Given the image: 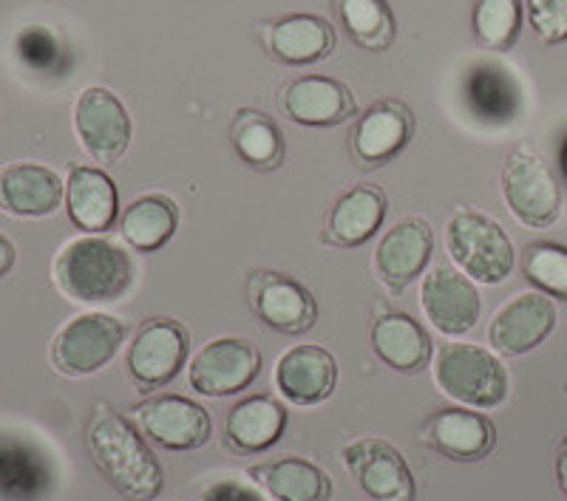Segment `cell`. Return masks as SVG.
Listing matches in <instances>:
<instances>
[{
    "label": "cell",
    "instance_id": "30bf717a",
    "mask_svg": "<svg viewBox=\"0 0 567 501\" xmlns=\"http://www.w3.org/2000/svg\"><path fill=\"white\" fill-rule=\"evenodd\" d=\"M142 437L165 450H199L210 442L213 419L205 405L182 394H159L134 405Z\"/></svg>",
    "mask_w": 567,
    "mask_h": 501
},
{
    "label": "cell",
    "instance_id": "4dcf8cb0",
    "mask_svg": "<svg viewBox=\"0 0 567 501\" xmlns=\"http://www.w3.org/2000/svg\"><path fill=\"white\" fill-rule=\"evenodd\" d=\"M341 23L354 45L367 52H386L394 43V14L386 0H336Z\"/></svg>",
    "mask_w": 567,
    "mask_h": 501
},
{
    "label": "cell",
    "instance_id": "d6a6232c",
    "mask_svg": "<svg viewBox=\"0 0 567 501\" xmlns=\"http://www.w3.org/2000/svg\"><path fill=\"white\" fill-rule=\"evenodd\" d=\"M525 278L548 298L567 301V247L536 241L525 247Z\"/></svg>",
    "mask_w": 567,
    "mask_h": 501
},
{
    "label": "cell",
    "instance_id": "2e32d148",
    "mask_svg": "<svg viewBox=\"0 0 567 501\" xmlns=\"http://www.w3.org/2000/svg\"><path fill=\"white\" fill-rule=\"evenodd\" d=\"M425 448L452 462H483L496 448V425L477 408H440L420 428Z\"/></svg>",
    "mask_w": 567,
    "mask_h": 501
},
{
    "label": "cell",
    "instance_id": "52a82bcc",
    "mask_svg": "<svg viewBox=\"0 0 567 501\" xmlns=\"http://www.w3.org/2000/svg\"><path fill=\"white\" fill-rule=\"evenodd\" d=\"M74 134L80 148L97 165H114L128 150L134 123L114 91L105 85H89L74 100Z\"/></svg>",
    "mask_w": 567,
    "mask_h": 501
},
{
    "label": "cell",
    "instance_id": "836d02e7",
    "mask_svg": "<svg viewBox=\"0 0 567 501\" xmlns=\"http://www.w3.org/2000/svg\"><path fill=\"white\" fill-rule=\"evenodd\" d=\"M20 63L34 71H58L65 63V45L49 27H29L14 40Z\"/></svg>",
    "mask_w": 567,
    "mask_h": 501
},
{
    "label": "cell",
    "instance_id": "7402d4cb",
    "mask_svg": "<svg viewBox=\"0 0 567 501\" xmlns=\"http://www.w3.org/2000/svg\"><path fill=\"white\" fill-rule=\"evenodd\" d=\"M386 212V194L378 185L361 181V185L349 187L347 194L332 205L321 241L329 247H341V250L363 247L374 232L381 230Z\"/></svg>",
    "mask_w": 567,
    "mask_h": 501
},
{
    "label": "cell",
    "instance_id": "cb8c5ba5",
    "mask_svg": "<svg viewBox=\"0 0 567 501\" xmlns=\"http://www.w3.org/2000/svg\"><path fill=\"white\" fill-rule=\"evenodd\" d=\"M369 341H372L378 361L386 363L392 372L420 374L434 361L429 332L412 315H403V312H383V315L374 317L372 328H369Z\"/></svg>",
    "mask_w": 567,
    "mask_h": 501
},
{
    "label": "cell",
    "instance_id": "484cf974",
    "mask_svg": "<svg viewBox=\"0 0 567 501\" xmlns=\"http://www.w3.org/2000/svg\"><path fill=\"white\" fill-rule=\"evenodd\" d=\"M287 428V408L270 394H256L230 408L225 419V442L236 453L256 457L270 450Z\"/></svg>",
    "mask_w": 567,
    "mask_h": 501
},
{
    "label": "cell",
    "instance_id": "f35d334b",
    "mask_svg": "<svg viewBox=\"0 0 567 501\" xmlns=\"http://www.w3.org/2000/svg\"><path fill=\"white\" fill-rule=\"evenodd\" d=\"M559 165H561V170H565V176H567V139L561 142V150H559Z\"/></svg>",
    "mask_w": 567,
    "mask_h": 501
},
{
    "label": "cell",
    "instance_id": "5bb4252c",
    "mask_svg": "<svg viewBox=\"0 0 567 501\" xmlns=\"http://www.w3.org/2000/svg\"><path fill=\"white\" fill-rule=\"evenodd\" d=\"M559 312L545 292H519L496 309L488 326V343L499 357H523L554 334Z\"/></svg>",
    "mask_w": 567,
    "mask_h": 501
},
{
    "label": "cell",
    "instance_id": "f1b7e54d",
    "mask_svg": "<svg viewBox=\"0 0 567 501\" xmlns=\"http://www.w3.org/2000/svg\"><path fill=\"white\" fill-rule=\"evenodd\" d=\"M233 150L258 174H272L284 165V134L272 116L256 108H239L230 123Z\"/></svg>",
    "mask_w": 567,
    "mask_h": 501
},
{
    "label": "cell",
    "instance_id": "9c48e42d",
    "mask_svg": "<svg viewBox=\"0 0 567 501\" xmlns=\"http://www.w3.org/2000/svg\"><path fill=\"white\" fill-rule=\"evenodd\" d=\"M420 306L434 328L445 337H463L483 315V295L460 267L437 261L420 283Z\"/></svg>",
    "mask_w": 567,
    "mask_h": 501
},
{
    "label": "cell",
    "instance_id": "9a60e30c",
    "mask_svg": "<svg viewBox=\"0 0 567 501\" xmlns=\"http://www.w3.org/2000/svg\"><path fill=\"white\" fill-rule=\"evenodd\" d=\"M434 255V230L432 225L420 216H406L386 236L374 250L372 267L378 281L386 286L392 295H400L414 278L425 275Z\"/></svg>",
    "mask_w": 567,
    "mask_h": 501
},
{
    "label": "cell",
    "instance_id": "7c38bea8",
    "mask_svg": "<svg viewBox=\"0 0 567 501\" xmlns=\"http://www.w3.org/2000/svg\"><path fill=\"white\" fill-rule=\"evenodd\" d=\"M343 465L372 501H417L412 468L392 442L361 437L343 448Z\"/></svg>",
    "mask_w": 567,
    "mask_h": 501
},
{
    "label": "cell",
    "instance_id": "4316f807",
    "mask_svg": "<svg viewBox=\"0 0 567 501\" xmlns=\"http://www.w3.org/2000/svg\"><path fill=\"white\" fill-rule=\"evenodd\" d=\"M267 49L272 58L287 65L321 63L336 49V29L321 14H287L267 29Z\"/></svg>",
    "mask_w": 567,
    "mask_h": 501
},
{
    "label": "cell",
    "instance_id": "1f68e13d",
    "mask_svg": "<svg viewBox=\"0 0 567 501\" xmlns=\"http://www.w3.org/2000/svg\"><path fill=\"white\" fill-rule=\"evenodd\" d=\"M525 0H474L471 29L488 52H508L523 34Z\"/></svg>",
    "mask_w": 567,
    "mask_h": 501
},
{
    "label": "cell",
    "instance_id": "7a4b0ae2",
    "mask_svg": "<svg viewBox=\"0 0 567 501\" xmlns=\"http://www.w3.org/2000/svg\"><path fill=\"white\" fill-rule=\"evenodd\" d=\"M54 286L69 301H120L134 283V261L120 244L103 236H78L65 241L52 264Z\"/></svg>",
    "mask_w": 567,
    "mask_h": 501
},
{
    "label": "cell",
    "instance_id": "8fae6325",
    "mask_svg": "<svg viewBox=\"0 0 567 501\" xmlns=\"http://www.w3.org/2000/svg\"><path fill=\"white\" fill-rule=\"evenodd\" d=\"M261 352L245 337H216L194 354L187 383L202 397H233L256 383Z\"/></svg>",
    "mask_w": 567,
    "mask_h": 501
},
{
    "label": "cell",
    "instance_id": "277c9868",
    "mask_svg": "<svg viewBox=\"0 0 567 501\" xmlns=\"http://www.w3.org/2000/svg\"><path fill=\"white\" fill-rule=\"evenodd\" d=\"M445 250L471 281L496 286L514 272L516 252L499 221L480 210H457L445 225Z\"/></svg>",
    "mask_w": 567,
    "mask_h": 501
},
{
    "label": "cell",
    "instance_id": "d4e9b609",
    "mask_svg": "<svg viewBox=\"0 0 567 501\" xmlns=\"http://www.w3.org/2000/svg\"><path fill=\"white\" fill-rule=\"evenodd\" d=\"M252 484L265 490L272 501H329L332 479L318 462L296 453L267 459L247 470Z\"/></svg>",
    "mask_w": 567,
    "mask_h": 501
},
{
    "label": "cell",
    "instance_id": "8992f818",
    "mask_svg": "<svg viewBox=\"0 0 567 501\" xmlns=\"http://www.w3.org/2000/svg\"><path fill=\"white\" fill-rule=\"evenodd\" d=\"M503 199L528 230H548L561 216V190L554 170L528 148L511 150L503 165Z\"/></svg>",
    "mask_w": 567,
    "mask_h": 501
},
{
    "label": "cell",
    "instance_id": "d6986e66",
    "mask_svg": "<svg viewBox=\"0 0 567 501\" xmlns=\"http://www.w3.org/2000/svg\"><path fill=\"white\" fill-rule=\"evenodd\" d=\"M338 361L318 343H298L276 363V388L290 405L312 408L336 394Z\"/></svg>",
    "mask_w": 567,
    "mask_h": 501
},
{
    "label": "cell",
    "instance_id": "d590c367",
    "mask_svg": "<svg viewBox=\"0 0 567 501\" xmlns=\"http://www.w3.org/2000/svg\"><path fill=\"white\" fill-rule=\"evenodd\" d=\"M202 501H267L265 495L258 493L252 484L236 482V479H221V482H213L205 490Z\"/></svg>",
    "mask_w": 567,
    "mask_h": 501
},
{
    "label": "cell",
    "instance_id": "4fadbf2b",
    "mask_svg": "<svg viewBox=\"0 0 567 501\" xmlns=\"http://www.w3.org/2000/svg\"><path fill=\"white\" fill-rule=\"evenodd\" d=\"M247 298L258 321L272 332L307 334L318 321V301L301 281L284 272H252L247 281Z\"/></svg>",
    "mask_w": 567,
    "mask_h": 501
},
{
    "label": "cell",
    "instance_id": "ac0fdd59",
    "mask_svg": "<svg viewBox=\"0 0 567 501\" xmlns=\"http://www.w3.org/2000/svg\"><path fill=\"white\" fill-rule=\"evenodd\" d=\"M414 114L403 100H381L358 116L352 131V156L361 167L392 161L412 142Z\"/></svg>",
    "mask_w": 567,
    "mask_h": 501
},
{
    "label": "cell",
    "instance_id": "8d00e7d4",
    "mask_svg": "<svg viewBox=\"0 0 567 501\" xmlns=\"http://www.w3.org/2000/svg\"><path fill=\"white\" fill-rule=\"evenodd\" d=\"M14 261H18V250H14L12 241L0 232V278H7L9 272L14 270Z\"/></svg>",
    "mask_w": 567,
    "mask_h": 501
},
{
    "label": "cell",
    "instance_id": "5b68a950",
    "mask_svg": "<svg viewBox=\"0 0 567 501\" xmlns=\"http://www.w3.org/2000/svg\"><path fill=\"white\" fill-rule=\"evenodd\" d=\"M125 323L109 312H83L58 328L49 348L52 368L63 377H91L114 361L125 343Z\"/></svg>",
    "mask_w": 567,
    "mask_h": 501
},
{
    "label": "cell",
    "instance_id": "603a6c76",
    "mask_svg": "<svg viewBox=\"0 0 567 501\" xmlns=\"http://www.w3.org/2000/svg\"><path fill=\"white\" fill-rule=\"evenodd\" d=\"M65 210L78 230L103 236L120 216L114 179L94 165H74L65 179Z\"/></svg>",
    "mask_w": 567,
    "mask_h": 501
},
{
    "label": "cell",
    "instance_id": "f546056e",
    "mask_svg": "<svg viewBox=\"0 0 567 501\" xmlns=\"http://www.w3.org/2000/svg\"><path fill=\"white\" fill-rule=\"evenodd\" d=\"M179 227V205L165 194H145L120 216V232L136 252H156Z\"/></svg>",
    "mask_w": 567,
    "mask_h": 501
},
{
    "label": "cell",
    "instance_id": "e575fe53",
    "mask_svg": "<svg viewBox=\"0 0 567 501\" xmlns=\"http://www.w3.org/2000/svg\"><path fill=\"white\" fill-rule=\"evenodd\" d=\"M525 14L542 43H567V0H525Z\"/></svg>",
    "mask_w": 567,
    "mask_h": 501
},
{
    "label": "cell",
    "instance_id": "ba28073f",
    "mask_svg": "<svg viewBox=\"0 0 567 501\" xmlns=\"http://www.w3.org/2000/svg\"><path fill=\"white\" fill-rule=\"evenodd\" d=\"M190 352V332L176 317H151L128 343L125 366L140 392L168 386L182 372Z\"/></svg>",
    "mask_w": 567,
    "mask_h": 501
},
{
    "label": "cell",
    "instance_id": "6da1fadb",
    "mask_svg": "<svg viewBox=\"0 0 567 501\" xmlns=\"http://www.w3.org/2000/svg\"><path fill=\"white\" fill-rule=\"evenodd\" d=\"M85 448L105 482L128 501H154L165 488L159 459L128 417L100 403L85 428Z\"/></svg>",
    "mask_w": 567,
    "mask_h": 501
},
{
    "label": "cell",
    "instance_id": "3957f363",
    "mask_svg": "<svg viewBox=\"0 0 567 501\" xmlns=\"http://www.w3.org/2000/svg\"><path fill=\"white\" fill-rule=\"evenodd\" d=\"M434 383L445 397L477 411L499 408L511 394L503 357L477 343H443L434 357Z\"/></svg>",
    "mask_w": 567,
    "mask_h": 501
},
{
    "label": "cell",
    "instance_id": "ffe728a7",
    "mask_svg": "<svg viewBox=\"0 0 567 501\" xmlns=\"http://www.w3.org/2000/svg\"><path fill=\"white\" fill-rule=\"evenodd\" d=\"M65 201V181L40 161H12L0 167V210L14 219H45Z\"/></svg>",
    "mask_w": 567,
    "mask_h": 501
},
{
    "label": "cell",
    "instance_id": "74e56055",
    "mask_svg": "<svg viewBox=\"0 0 567 501\" xmlns=\"http://www.w3.org/2000/svg\"><path fill=\"white\" fill-rule=\"evenodd\" d=\"M556 484H559L561 495L567 499V437L559 442L556 450Z\"/></svg>",
    "mask_w": 567,
    "mask_h": 501
},
{
    "label": "cell",
    "instance_id": "44dd1931",
    "mask_svg": "<svg viewBox=\"0 0 567 501\" xmlns=\"http://www.w3.org/2000/svg\"><path fill=\"white\" fill-rule=\"evenodd\" d=\"M54 468L27 437L0 431V501H49Z\"/></svg>",
    "mask_w": 567,
    "mask_h": 501
},
{
    "label": "cell",
    "instance_id": "83f0119b",
    "mask_svg": "<svg viewBox=\"0 0 567 501\" xmlns=\"http://www.w3.org/2000/svg\"><path fill=\"white\" fill-rule=\"evenodd\" d=\"M463 91L471 114L488 125L514 123L519 108H523V88L503 65H474L465 77Z\"/></svg>",
    "mask_w": 567,
    "mask_h": 501
},
{
    "label": "cell",
    "instance_id": "e0dca14e",
    "mask_svg": "<svg viewBox=\"0 0 567 501\" xmlns=\"http://www.w3.org/2000/svg\"><path fill=\"white\" fill-rule=\"evenodd\" d=\"M281 111L287 119L307 128H336L358 114L352 88L336 77L303 74L281 88Z\"/></svg>",
    "mask_w": 567,
    "mask_h": 501
}]
</instances>
